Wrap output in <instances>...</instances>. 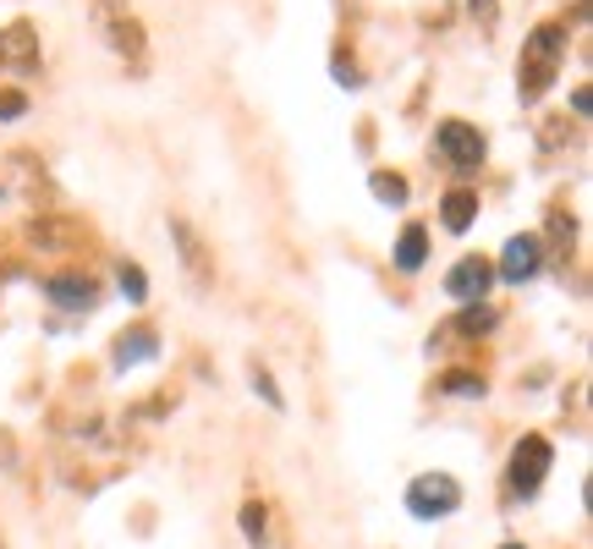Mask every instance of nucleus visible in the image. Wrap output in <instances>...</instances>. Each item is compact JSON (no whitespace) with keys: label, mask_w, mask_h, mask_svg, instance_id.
I'll list each match as a JSON object with an SVG mask.
<instances>
[{"label":"nucleus","mask_w":593,"mask_h":549,"mask_svg":"<svg viewBox=\"0 0 593 549\" xmlns=\"http://www.w3.org/2000/svg\"><path fill=\"white\" fill-rule=\"evenodd\" d=\"M561 55H566V28L561 22H539L522 39V61H517V94H522V105H533V100L550 94V83L561 77Z\"/></svg>","instance_id":"obj_1"},{"label":"nucleus","mask_w":593,"mask_h":549,"mask_svg":"<svg viewBox=\"0 0 593 549\" xmlns=\"http://www.w3.org/2000/svg\"><path fill=\"white\" fill-rule=\"evenodd\" d=\"M94 22H100V33H105V44H111L116 55H127V61H144L148 55L144 22H138L122 0H94Z\"/></svg>","instance_id":"obj_2"},{"label":"nucleus","mask_w":593,"mask_h":549,"mask_svg":"<svg viewBox=\"0 0 593 549\" xmlns=\"http://www.w3.org/2000/svg\"><path fill=\"white\" fill-rule=\"evenodd\" d=\"M456 506H461V484H456L450 473H424V478L407 484V511H413L418 522H440Z\"/></svg>","instance_id":"obj_3"},{"label":"nucleus","mask_w":593,"mask_h":549,"mask_svg":"<svg viewBox=\"0 0 593 549\" xmlns=\"http://www.w3.org/2000/svg\"><path fill=\"white\" fill-rule=\"evenodd\" d=\"M550 462H555V450H550V439H544V434L517 439V450H511V489H517L522 500H533V495L544 489Z\"/></svg>","instance_id":"obj_4"},{"label":"nucleus","mask_w":593,"mask_h":549,"mask_svg":"<svg viewBox=\"0 0 593 549\" xmlns=\"http://www.w3.org/2000/svg\"><path fill=\"white\" fill-rule=\"evenodd\" d=\"M435 148L450 159V170H461V176H472V170L483 165V133H478V127H467V122H440Z\"/></svg>","instance_id":"obj_5"},{"label":"nucleus","mask_w":593,"mask_h":549,"mask_svg":"<svg viewBox=\"0 0 593 549\" xmlns=\"http://www.w3.org/2000/svg\"><path fill=\"white\" fill-rule=\"evenodd\" d=\"M44 297L61 308V313H94L100 302V280L94 274H77V270H61L44 280Z\"/></svg>","instance_id":"obj_6"},{"label":"nucleus","mask_w":593,"mask_h":549,"mask_svg":"<svg viewBox=\"0 0 593 549\" xmlns=\"http://www.w3.org/2000/svg\"><path fill=\"white\" fill-rule=\"evenodd\" d=\"M489 286H495V265L489 259H456L450 274H445V297H456V302H483L489 297Z\"/></svg>","instance_id":"obj_7"},{"label":"nucleus","mask_w":593,"mask_h":549,"mask_svg":"<svg viewBox=\"0 0 593 549\" xmlns=\"http://www.w3.org/2000/svg\"><path fill=\"white\" fill-rule=\"evenodd\" d=\"M0 72H39V33H33V22L0 28Z\"/></svg>","instance_id":"obj_8"},{"label":"nucleus","mask_w":593,"mask_h":549,"mask_svg":"<svg viewBox=\"0 0 593 549\" xmlns=\"http://www.w3.org/2000/svg\"><path fill=\"white\" fill-rule=\"evenodd\" d=\"M544 265V242L533 237V231H522V237H511L506 242V253H500V280H511V286H522V280H533Z\"/></svg>","instance_id":"obj_9"},{"label":"nucleus","mask_w":593,"mask_h":549,"mask_svg":"<svg viewBox=\"0 0 593 549\" xmlns=\"http://www.w3.org/2000/svg\"><path fill=\"white\" fill-rule=\"evenodd\" d=\"M154 358H159L154 330H127V335H116V352H111L116 369H138V363H154Z\"/></svg>","instance_id":"obj_10"},{"label":"nucleus","mask_w":593,"mask_h":549,"mask_svg":"<svg viewBox=\"0 0 593 549\" xmlns=\"http://www.w3.org/2000/svg\"><path fill=\"white\" fill-rule=\"evenodd\" d=\"M440 220H445V231H467L472 220H478V193H467V187H450L445 193V204H440Z\"/></svg>","instance_id":"obj_11"},{"label":"nucleus","mask_w":593,"mask_h":549,"mask_svg":"<svg viewBox=\"0 0 593 549\" xmlns=\"http://www.w3.org/2000/svg\"><path fill=\"white\" fill-rule=\"evenodd\" d=\"M170 237H176V248H181V265L198 274V280H209V253H204V242H198V231L187 226V220H170Z\"/></svg>","instance_id":"obj_12"},{"label":"nucleus","mask_w":593,"mask_h":549,"mask_svg":"<svg viewBox=\"0 0 593 549\" xmlns=\"http://www.w3.org/2000/svg\"><path fill=\"white\" fill-rule=\"evenodd\" d=\"M424 259H429V231L424 226H407L402 237H396V270H424Z\"/></svg>","instance_id":"obj_13"},{"label":"nucleus","mask_w":593,"mask_h":549,"mask_svg":"<svg viewBox=\"0 0 593 549\" xmlns=\"http://www.w3.org/2000/svg\"><path fill=\"white\" fill-rule=\"evenodd\" d=\"M28 237H33L39 248H72V242H83V231H77V226H66V220H33V226H28Z\"/></svg>","instance_id":"obj_14"},{"label":"nucleus","mask_w":593,"mask_h":549,"mask_svg":"<svg viewBox=\"0 0 593 549\" xmlns=\"http://www.w3.org/2000/svg\"><path fill=\"white\" fill-rule=\"evenodd\" d=\"M368 193H374L379 204H391V209L407 204V182H402L396 170H374V176H368Z\"/></svg>","instance_id":"obj_15"},{"label":"nucleus","mask_w":593,"mask_h":549,"mask_svg":"<svg viewBox=\"0 0 593 549\" xmlns=\"http://www.w3.org/2000/svg\"><path fill=\"white\" fill-rule=\"evenodd\" d=\"M242 534H248V545L253 549L270 545V511H264L259 500H248V506H242Z\"/></svg>","instance_id":"obj_16"},{"label":"nucleus","mask_w":593,"mask_h":549,"mask_svg":"<svg viewBox=\"0 0 593 549\" xmlns=\"http://www.w3.org/2000/svg\"><path fill=\"white\" fill-rule=\"evenodd\" d=\"M440 391H445V396H461V402H472V396H483V380L456 369V374H445V380H440Z\"/></svg>","instance_id":"obj_17"},{"label":"nucleus","mask_w":593,"mask_h":549,"mask_svg":"<svg viewBox=\"0 0 593 549\" xmlns=\"http://www.w3.org/2000/svg\"><path fill=\"white\" fill-rule=\"evenodd\" d=\"M116 280H122L127 302H148V274L138 270V265H122V270H116Z\"/></svg>","instance_id":"obj_18"},{"label":"nucleus","mask_w":593,"mask_h":549,"mask_svg":"<svg viewBox=\"0 0 593 549\" xmlns=\"http://www.w3.org/2000/svg\"><path fill=\"white\" fill-rule=\"evenodd\" d=\"M489 324H495V308H483V302H467V313L456 319V330H467V335H478Z\"/></svg>","instance_id":"obj_19"},{"label":"nucleus","mask_w":593,"mask_h":549,"mask_svg":"<svg viewBox=\"0 0 593 549\" xmlns=\"http://www.w3.org/2000/svg\"><path fill=\"white\" fill-rule=\"evenodd\" d=\"M253 391H259V396H264L275 412H287V396L275 391V380H270V369H264V363H253Z\"/></svg>","instance_id":"obj_20"},{"label":"nucleus","mask_w":593,"mask_h":549,"mask_svg":"<svg viewBox=\"0 0 593 549\" xmlns=\"http://www.w3.org/2000/svg\"><path fill=\"white\" fill-rule=\"evenodd\" d=\"M550 237H555L561 248H572V237H578V226H572V215H566V209H550Z\"/></svg>","instance_id":"obj_21"},{"label":"nucleus","mask_w":593,"mask_h":549,"mask_svg":"<svg viewBox=\"0 0 593 549\" xmlns=\"http://www.w3.org/2000/svg\"><path fill=\"white\" fill-rule=\"evenodd\" d=\"M330 72H335V83H341V89H363V72H357V61L335 55V66H330Z\"/></svg>","instance_id":"obj_22"},{"label":"nucleus","mask_w":593,"mask_h":549,"mask_svg":"<svg viewBox=\"0 0 593 549\" xmlns=\"http://www.w3.org/2000/svg\"><path fill=\"white\" fill-rule=\"evenodd\" d=\"M28 111V94H17V89H0V122H17Z\"/></svg>","instance_id":"obj_23"},{"label":"nucleus","mask_w":593,"mask_h":549,"mask_svg":"<svg viewBox=\"0 0 593 549\" xmlns=\"http://www.w3.org/2000/svg\"><path fill=\"white\" fill-rule=\"evenodd\" d=\"M467 11H472L483 28H495V22H500V6H495V0H467Z\"/></svg>","instance_id":"obj_24"},{"label":"nucleus","mask_w":593,"mask_h":549,"mask_svg":"<svg viewBox=\"0 0 593 549\" xmlns=\"http://www.w3.org/2000/svg\"><path fill=\"white\" fill-rule=\"evenodd\" d=\"M500 549H528V545H500Z\"/></svg>","instance_id":"obj_25"}]
</instances>
